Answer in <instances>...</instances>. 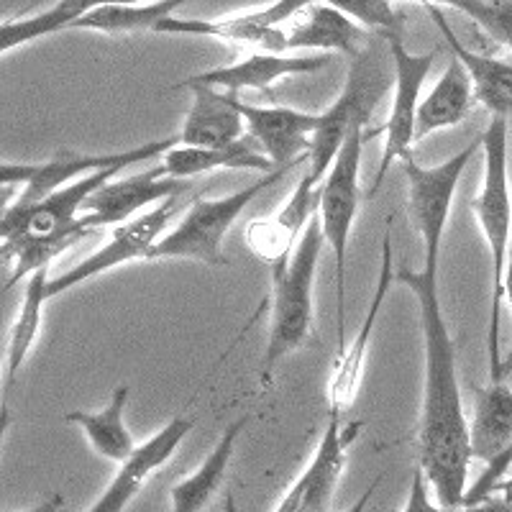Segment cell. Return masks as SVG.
Here are the masks:
<instances>
[{
	"mask_svg": "<svg viewBox=\"0 0 512 512\" xmlns=\"http://www.w3.org/2000/svg\"><path fill=\"white\" fill-rule=\"evenodd\" d=\"M395 282L418 300L423 333V405H420L418 448L420 469L441 507H464L469 492L472 438L461 402L456 374V344L446 326L438 297V262H425L420 272L408 264L395 272Z\"/></svg>",
	"mask_w": 512,
	"mask_h": 512,
	"instance_id": "obj_1",
	"label": "cell"
},
{
	"mask_svg": "<svg viewBox=\"0 0 512 512\" xmlns=\"http://www.w3.org/2000/svg\"><path fill=\"white\" fill-rule=\"evenodd\" d=\"M484 177L479 195L472 200V213L487 241L492 256V308H489L487 351H489V379H502L500 356V313L505 300V267L507 249L512 239V195L510 177H507V121L492 118L482 134Z\"/></svg>",
	"mask_w": 512,
	"mask_h": 512,
	"instance_id": "obj_2",
	"label": "cell"
},
{
	"mask_svg": "<svg viewBox=\"0 0 512 512\" xmlns=\"http://www.w3.org/2000/svg\"><path fill=\"white\" fill-rule=\"evenodd\" d=\"M326 236L315 213L305 228L290 262L272 267V303H269V341L262 359V387L272 382V374L282 359L305 346L313 331V285L320 251Z\"/></svg>",
	"mask_w": 512,
	"mask_h": 512,
	"instance_id": "obj_3",
	"label": "cell"
},
{
	"mask_svg": "<svg viewBox=\"0 0 512 512\" xmlns=\"http://www.w3.org/2000/svg\"><path fill=\"white\" fill-rule=\"evenodd\" d=\"M290 169L295 167H282L272 175H262L244 190L223 195V198H195L185 218L172 231L164 233V239L152 251V259H190L208 267H228V259L223 256L226 233L244 213L246 205L254 203L264 190L277 185Z\"/></svg>",
	"mask_w": 512,
	"mask_h": 512,
	"instance_id": "obj_4",
	"label": "cell"
},
{
	"mask_svg": "<svg viewBox=\"0 0 512 512\" xmlns=\"http://www.w3.org/2000/svg\"><path fill=\"white\" fill-rule=\"evenodd\" d=\"M364 141H367V123H359L346 139L344 149L338 152L323 185L318 187L320 228L336 259L338 351L346 349V251H349V236L361 203L359 169Z\"/></svg>",
	"mask_w": 512,
	"mask_h": 512,
	"instance_id": "obj_5",
	"label": "cell"
},
{
	"mask_svg": "<svg viewBox=\"0 0 512 512\" xmlns=\"http://www.w3.org/2000/svg\"><path fill=\"white\" fill-rule=\"evenodd\" d=\"M390 80L382 72L379 62L369 59V49L351 64L346 85L326 113H320V126L313 136V146L308 154V172L305 180L318 190L331 172L338 152L344 149L346 139L359 123H369V116L377 108Z\"/></svg>",
	"mask_w": 512,
	"mask_h": 512,
	"instance_id": "obj_6",
	"label": "cell"
},
{
	"mask_svg": "<svg viewBox=\"0 0 512 512\" xmlns=\"http://www.w3.org/2000/svg\"><path fill=\"white\" fill-rule=\"evenodd\" d=\"M175 146H180L177 136L169 139L152 141V144L136 146L128 152H111V154H80V152H62L54 154L47 162H34V164H11L6 162L0 169V182L3 187L11 185H24L21 195L16 203H8L13 208H29V205L47 200L62 187L72 185V182L82 180V177L95 175V172H105V169H126L131 164L146 162L152 157H164L172 152Z\"/></svg>",
	"mask_w": 512,
	"mask_h": 512,
	"instance_id": "obj_7",
	"label": "cell"
},
{
	"mask_svg": "<svg viewBox=\"0 0 512 512\" xmlns=\"http://www.w3.org/2000/svg\"><path fill=\"white\" fill-rule=\"evenodd\" d=\"M479 146H482V136L436 167H423L413 154L402 159V169L408 175V213L423 239L425 262L441 259L443 233H446L448 216H451L456 187Z\"/></svg>",
	"mask_w": 512,
	"mask_h": 512,
	"instance_id": "obj_8",
	"label": "cell"
},
{
	"mask_svg": "<svg viewBox=\"0 0 512 512\" xmlns=\"http://www.w3.org/2000/svg\"><path fill=\"white\" fill-rule=\"evenodd\" d=\"M384 44L390 49L392 70H395V93H392L390 118L379 128V134H384V149L374 185L369 187V198H374L379 187H382L390 164L397 162V159L402 162V159L413 154L420 90H423L425 80L431 75L433 62H436V52H408L400 36H390V39H384Z\"/></svg>",
	"mask_w": 512,
	"mask_h": 512,
	"instance_id": "obj_9",
	"label": "cell"
},
{
	"mask_svg": "<svg viewBox=\"0 0 512 512\" xmlns=\"http://www.w3.org/2000/svg\"><path fill=\"white\" fill-rule=\"evenodd\" d=\"M305 6H308V0H280L267 8H259V11L210 18V21L169 16L167 21L159 24L157 34L210 36V39L226 41V44L256 49L259 54H282L287 49V31H282V24L305 11Z\"/></svg>",
	"mask_w": 512,
	"mask_h": 512,
	"instance_id": "obj_10",
	"label": "cell"
},
{
	"mask_svg": "<svg viewBox=\"0 0 512 512\" xmlns=\"http://www.w3.org/2000/svg\"><path fill=\"white\" fill-rule=\"evenodd\" d=\"M180 210V198H169L159 203L157 208L149 210L146 216L134 218L131 223H123L113 231L111 241L82 259L77 267L67 269L59 277H52L49 282V295L59 297L62 292H70L72 287L88 282L90 277H98L103 272L123 267V264L139 262V259H152V251L157 249L159 241L164 239V228L172 223V218Z\"/></svg>",
	"mask_w": 512,
	"mask_h": 512,
	"instance_id": "obj_11",
	"label": "cell"
},
{
	"mask_svg": "<svg viewBox=\"0 0 512 512\" xmlns=\"http://www.w3.org/2000/svg\"><path fill=\"white\" fill-rule=\"evenodd\" d=\"M361 423H344V413L328 410V425L318 441L308 469L292 482L274 512H331L349 448L354 446Z\"/></svg>",
	"mask_w": 512,
	"mask_h": 512,
	"instance_id": "obj_12",
	"label": "cell"
},
{
	"mask_svg": "<svg viewBox=\"0 0 512 512\" xmlns=\"http://www.w3.org/2000/svg\"><path fill=\"white\" fill-rule=\"evenodd\" d=\"M246 121V134L259 144L277 169L308 164L313 136L320 126V113H303L282 105H251L239 100Z\"/></svg>",
	"mask_w": 512,
	"mask_h": 512,
	"instance_id": "obj_13",
	"label": "cell"
},
{
	"mask_svg": "<svg viewBox=\"0 0 512 512\" xmlns=\"http://www.w3.org/2000/svg\"><path fill=\"white\" fill-rule=\"evenodd\" d=\"M187 192V182L169 180L164 175L162 164L144 175H131L123 180H113L98 190L93 198L85 203L82 210V226L88 231L103 226H123L139 218L136 213L149 208L152 203H164L169 198H182Z\"/></svg>",
	"mask_w": 512,
	"mask_h": 512,
	"instance_id": "obj_14",
	"label": "cell"
},
{
	"mask_svg": "<svg viewBox=\"0 0 512 512\" xmlns=\"http://www.w3.org/2000/svg\"><path fill=\"white\" fill-rule=\"evenodd\" d=\"M390 228L392 218L387 221V233L382 241V262H379V277H377V290L372 295L364 323L356 331L354 341L346 346L344 351H338L336 361H333V372L328 379V410L333 413H346L354 405L356 395L361 390V379H364V367H367V354H369V341L377 328L379 313L382 305L390 295V285L395 282V272H392V241H390Z\"/></svg>",
	"mask_w": 512,
	"mask_h": 512,
	"instance_id": "obj_15",
	"label": "cell"
},
{
	"mask_svg": "<svg viewBox=\"0 0 512 512\" xmlns=\"http://www.w3.org/2000/svg\"><path fill=\"white\" fill-rule=\"evenodd\" d=\"M333 62V54H249L246 59L228 67H216V70L198 72V75L187 77L177 82L172 88L182 85H205V88L226 90L228 95L239 98L244 90H256V93H267L274 82L285 80L292 75H313Z\"/></svg>",
	"mask_w": 512,
	"mask_h": 512,
	"instance_id": "obj_16",
	"label": "cell"
},
{
	"mask_svg": "<svg viewBox=\"0 0 512 512\" xmlns=\"http://www.w3.org/2000/svg\"><path fill=\"white\" fill-rule=\"evenodd\" d=\"M192 425H195V418L177 415V418H172L164 425L162 431H157L149 441L141 443L134 459L126 461L118 469L108 489L98 497V502L88 512H126V507L139 497L141 489L152 482L154 474L169 464V459L175 456L180 443L192 431Z\"/></svg>",
	"mask_w": 512,
	"mask_h": 512,
	"instance_id": "obj_17",
	"label": "cell"
},
{
	"mask_svg": "<svg viewBox=\"0 0 512 512\" xmlns=\"http://www.w3.org/2000/svg\"><path fill=\"white\" fill-rule=\"evenodd\" d=\"M315 213H318V190L305 177H300L290 200L274 216L249 223L244 233L246 249L259 262L269 264V269L290 262Z\"/></svg>",
	"mask_w": 512,
	"mask_h": 512,
	"instance_id": "obj_18",
	"label": "cell"
},
{
	"mask_svg": "<svg viewBox=\"0 0 512 512\" xmlns=\"http://www.w3.org/2000/svg\"><path fill=\"white\" fill-rule=\"evenodd\" d=\"M192 93V108L180 131V146L190 149H226L246 136V121L236 95L218 93L205 85H182ZM177 90V88H172Z\"/></svg>",
	"mask_w": 512,
	"mask_h": 512,
	"instance_id": "obj_19",
	"label": "cell"
},
{
	"mask_svg": "<svg viewBox=\"0 0 512 512\" xmlns=\"http://www.w3.org/2000/svg\"><path fill=\"white\" fill-rule=\"evenodd\" d=\"M287 49H323V52H341L351 62L369 49V31L351 21L344 11H338L331 0L310 3L305 11L292 18L287 29Z\"/></svg>",
	"mask_w": 512,
	"mask_h": 512,
	"instance_id": "obj_20",
	"label": "cell"
},
{
	"mask_svg": "<svg viewBox=\"0 0 512 512\" xmlns=\"http://www.w3.org/2000/svg\"><path fill=\"white\" fill-rule=\"evenodd\" d=\"M423 6L428 11V16L436 21L448 49L464 64L466 75L472 80L474 100L482 103L492 113V118H502V121L512 118V62H502L497 57H489V54H479L474 49H469L454 34L451 24L443 16L441 6H436V3H423Z\"/></svg>",
	"mask_w": 512,
	"mask_h": 512,
	"instance_id": "obj_21",
	"label": "cell"
},
{
	"mask_svg": "<svg viewBox=\"0 0 512 512\" xmlns=\"http://www.w3.org/2000/svg\"><path fill=\"white\" fill-rule=\"evenodd\" d=\"M162 169L169 180L187 182L190 177L210 175L216 169H256L264 175L277 172L267 154L259 149L249 134L226 149H190V146H175L172 152L162 157Z\"/></svg>",
	"mask_w": 512,
	"mask_h": 512,
	"instance_id": "obj_22",
	"label": "cell"
},
{
	"mask_svg": "<svg viewBox=\"0 0 512 512\" xmlns=\"http://www.w3.org/2000/svg\"><path fill=\"white\" fill-rule=\"evenodd\" d=\"M469 438H472V456L484 464L497 461L512 446V390L507 382L474 387Z\"/></svg>",
	"mask_w": 512,
	"mask_h": 512,
	"instance_id": "obj_23",
	"label": "cell"
},
{
	"mask_svg": "<svg viewBox=\"0 0 512 512\" xmlns=\"http://www.w3.org/2000/svg\"><path fill=\"white\" fill-rule=\"evenodd\" d=\"M246 423H249V418H239L236 423L228 425L221 441L208 454V459L190 477H182L180 482L172 484V489H169L172 512H203L213 502V497L221 492L223 482H226L233 448H236V441L244 433Z\"/></svg>",
	"mask_w": 512,
	"mask_h": 512,
	"instance_id": "obj_24",
	"label": "cell"
},
{
	"mask_svg": "<svg viewBox=\"0 0 512 512\" xmlns=\"http://www.w3.org/2000/svg\"><path fill=\"white\" fill-rule=\"evenodd\" d=\"M474 103L472 80L466 75L464 64L459 59H451L441 80L433 85L431 95L418 105V121H415V141L436 134L441 128L459 126Z\"/></svg>",
	"mask_w": 512,
	"mask_h": 512,
	"instance_id": "obj_25",
	"label": "cell"
},
{
	"mask_svg": "<svg viewBox=\"0 0 512 512\" xmlns=\"http://www.w3.org/2000/svg\"><path fill=\"white\" fill-rule=\"evenodd\" d=\"M126 402L128 387L126 384H118L111 395V402H108L103 410H98V413H82V410H75V413L64 415V420L80 425L82 431H85V436H88L95 454L123 466L126 461L134 459V454L139 451V446L134 443V436L128 433L126 420H123Z\"/></svg>",
	"mask_w": 512,
	"mask_h": 512,
	"instance_id": "obj_26",
	"label": "cell"
},
{
	"mask_svg": "<svg viewBox=\"0 0 512 512\" xmlns=\"http://www.w3.org/2000/svg\"><path fill=\"white\" fill-rule=\"evenodd\" d=\"M49 267L39 269L34 277H29L24 290V303L18 308L16 320H13L11 338H8V351H6V395L16 384L18 372L24 367L26 356L34 349L36 338H39L41 323H44V305L52 300L49 295Z\"/></svg>",
	"mask_w": 512,
	"mask_h": 512,
	"instance_id": "obj_27",
	"label": "cell"
},
{
	"mask_svg": "<svg viewBox=\"0 0 512 512\" xmlns=\"http://www.w3.org/2000/svg\"><path fill=\"white\" fill-rule=\"evenodd\" d=\"M180 0H157V3H95L72 29L100 31V34H139L157 31L162 21L175 16Z\"/></svg>",
	"mask_w": 512,
	"mask_h": 512,
	"instance_id": "obj_28",
	"label": "cell"
},
{
	"mask_svg": "<svg viewBox=\"0 0 512 512\" xmlns=\"http://www.w3.org/2000/svg\"><path fill=\"white\" fill-rule=\"evenodd\" d=\"M93 6V0H62V3L52 6L49 11L36 13V16L3 21L0 24V54H8L16 47L44 39V36L54 34V31L72 29Z\"/></svg>",
	"mask_w": 512,
	"mask_h": 512,
	"instance_id": "obj_29",
	"label": "cell"
},
{
	"mask_svg": "<svg viewBox=\"0 0 512 512\" xmlns=\"http://www.w3.org/2000/svg\"><path fill=\"white\" fill-rule=\"evenodd\" d=\"M448 6L472 18L500 47L512 49V0H451Z\"/></svg>",
	"mask_w": 512,
	"mask_h": 512,
	"instance_id": "obj_30",
	"label": "cell"
},
{
	"mask_svg": "<svg viewBox=\"0 0 512 512\" xmlns=\"http://www.w3.org/2000/svg\"><path fill=\"white\" fill-rule=\"evenodd\" d=\"M331 3L367 31H377L382 39L400 36L405 24V16L397 11L395 3L387 0H331Z\"/></svg>",
	"mask_w": 512,
	"mask_h": 512,
	"instance_id": "obj_31",
	"label": "cell"
},
{
	"mask_svg": "<svg viewBox=\"0 0 512 512\" xmlns=\"http://www.w3.org/2000/svg\"><path fill=\"white\" fill-rule=\"evenodd\" d=\"M402 512H512V500L505 497H489V500L479 502V505H464V507H441L431 502V492H428V479H425L423 469L413 472V484H410L408 505Z\"/></svg>",
	"mask_w": 512,
	"mask_h": 512,
	"instance_id": "obj_32",
	"label": "cell"
},
{
	"mask_svg": "<svg viewBox=\"0 0 512 512\" xmlns=\"http://www.w3.org/2000/svg\"><path fill=\"white\" fill-rule=\"evenodd\" d=\"M510 469H512V446L507 448L500 459L492 461V464H487V469L479 474L477 482H474L472 487H469V492H466V505H479V502L489 500V497H492V492H495L497 484L507 477V472H510Z\"/></svg>",
	"mask_w": 512,
	"mask_h": 512,
	"instance_id": "obj_33",
	"label": "cell"
},
{
	"mask_svg": "<svg viewBox=\"0 0 512 512\" xmlns=\"http://www.w3.org/2000/svg\"><path fill=\"white\" fill-rule=\"evenodd\" d=\"M379 482H382V477L374 479V482L369 484V489H364V495H361L359 500H356L354 505H351L349 510H346V512H364V510H367V505H369V502H372V495H374V492H377Z\"/></svg>",
	"mask_w": 512,
	"mask_h": 512,
	"instance_id": "obj_34",
	"label": "cell"
},
{
	"mask_svg": "<svg viewBox=\"0 0 512 512\" xmlns=\"http://www.w3.org/2000/svg\"><path fill=\"white\" fill-rule=\"evenodd\" d=\"M64 507V495H52L49 500H44L41 505L31 507V510L26 512H59Z\"/></svg>",
	"mask_w": 512,
	"mask_h": 512,
	"instance_id": "obj_35",
	"label": "cell"
},
{
	"mask_svg": "<svg viewBox=\"0 0 512 512\" xmlns=\"http://www.w3.org/2000/svg\"><path fill=\"white\" fill-rule=\"evenodd\" d=\"M505 300L507 308L512 313V239H510V249H507V267H505Z\"/></svg>",
	"mask_w": 512,
	"mask_h": 512,
	"instance_id": "obj_36",
	"label": "cell"
},
{
	"mask_svg": "<svg viewBox=\"0 0 512 512\" xmlns=\"http://www.w3.org/2000/svg\"><path fill=\"white\" fill-rule=\"evenodd\" d=\"M495 495L505 497V500H512V474L507 479H502L500 484H497L495 492H492V497H495Z\"/></svg>",
	"mask_w": 512,
	"mask_h": 512,
	"instance_id": "obj_37",
	"label": "cell"
},
{
	"mask_svg": "<svg viewBox=\"0 0 512 512\" xmlns=\"http://www.w3.org/2000/svg\"><path fill=\"white\" fill-rule=\"evenodd\" d=\"M223 512H236V500H233L231 492H228L226 502H223Z\"/></svg>",
	"mask_w": 512,
	"mask_h": 512,
	"instance_id": "obj_38",
	"label": "cell"
},
{
	"mask_svg": "<svg viewBox=\"0 0 512 512\" xmlns=\"http://www.w3.org/2000/svg\"><path fill=\"white\" fill-rule=\"evenodd\" d=\"M510 372H512V351H510V354H507V359L502 361V379H505Z\"/></svg>",
	"mask_w": 512,
	"mask_h": 512,
	"instance_id": "obj_39",
	"label": "cell"
}]
</instances>
